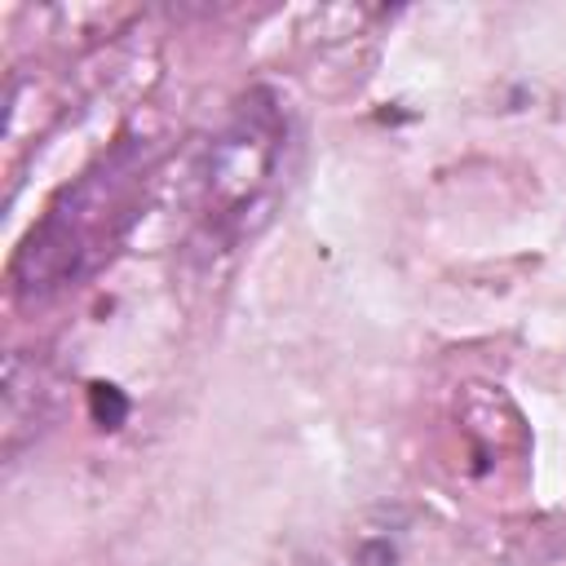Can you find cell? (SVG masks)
Listing matches in <instances>:
<instances>
[{
  "label": "cell",
  "instance_id": "cell-1",
  "mask_svg": "<svg viewBox=\"0 0 566 566\" xmlns=\"http://www.w3.org/2000/svg\"><path fill=\"white\" fill-rule=\"evenodd\" d=\"M279 159V119L265 111H243L239 124L217 146V168L208 177V190L217 199V217H243L256 208L261 190L274 181Z\"/></svg>",
  "mask_w": 566,
  "mask_h": 566
},
{
  "label": "cell",
  "instance_id": "cell-2",
  "mask_svg": "<svg viewBox=\"0 0 566 566\" xmlns=\"http://www.w3.org/2000/svg\"><path fill=\"white\" fill-rule=\"evenodd\" d=\"M93 411H97V420L119 424L124 411H128V402H124V394H119L115 385H93Z\"/></svg>",
  "mask_w": 566,
  "mask_h": 566
}]
</instances>
